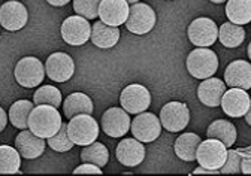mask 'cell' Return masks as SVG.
Here are the masks:
<instances>
[{"mask_svg": "<svg viewBox=\"0 0 251 176\" xmlns=\"http://www.w3.org/2000/svg\"><path fill=\"white\" fill-rule=\"evenodd\" d=\"M61 115L55 106L36 105L28 116V129L42 139H50L61 127Z\"/></svg>", "mask_w": 251, "mask_h": 176, "instance_id": "6da1fadb", "label": "cell"}, {"mask_svg": "<svg viewBox=\"0 0 251 176\" xmlns=\"http://www.w3.org/2000/svg\"><path fill=\"white\" fill-rule=\"evenodd\" d=\"M187 70L192 76L198 79H206L211 78L217 69H218V57L217 54L203 46H198L195 51H192L187 57Z\"/></svg>", "mask_w": 251, "mask_h": 176, "instance_id": "7a4b0ae2", "label": "cell"}, {"mask_svg": "<svg viewBox=\"0 0 251 176\" xmlns=\"http://www.w3.org/2000/svg\"><path fill=\"white\" fill-rule=\"evenodd\" d=\"M68 134L75 145H90L99 136V124L90 113H79L69 120Z\"/></svg>", "mask_w": 251, "mask_h": 176, "instance_id": "3957f363", "label": "cell"}, {"mask_svg": "<svg viewBox=\"0 0 251 176\" xmlns=\"http://www.w3.org/2000/svg\"><path fill=\"white\" fill-rule=\"evenodd\" d=\"M227 158V146L218 139L208 137V140H201L198 151H196V160L202 167L220 170Z\"/></svg>", "mask_w": 251, "mask_h": 176, "instance_id": "277c9868", "label": "cell"}, {"mask_svg": "<svg viewBox=\"0 0 251 176\" xmlns=\"http://www.w3.org/2000/svg\"><path fill=\"white\" fill-rule=\"evenodd\" d=\"M45 67L36 57H24L15 66V79L24 88H35L42 84Z\"/></svg>", "mask_w": 251, "mask_h": 176, "instance_id": "5b68a950", "label": "cell"}, {"mask_svg": "<svg viewBox=\"0 0 251 176\" xmlns=\"http://www.w3.org/2000/svg\"><path fill=\"white\" fill-rule=\"evenodd\" d=\"M127 30L133 35H147L155 25V12L150 5L133 3L129 9L127 21L124 22Z\"/></svg>", "mask_w": 251, "mask_h": 176, "instance_id": "8992f818", "label": "cell"}, {"mask_svg": "<svg viewBox=\"0 0 251 176\" xmlns=\"http://www.w3.org/2000/svg\"><path fill=\"white\" fill-rule=\"evenodd\" d=\"M160 123L162 127L171 133H178L184 130L190 123V110L185 103L169 102L160 110Z\"/></svg>", "mask_w": 251, "mask_h": 176, "instance_id": "52a82bcc", "label": "cell"}, {"mask_svg": "<svg viewBox=\"0 0 251 176\" xmlns=\"http://www.w3.org/2000/svg\"><path fill=\"white\" fill-rule=\"evenodd\" d=\"M120 105L126 112L138 115L141 112H145L150 108L151 94L148 91V88H145L144 85L132 84V85H127L121 91Z\"/></svg>", "mask_w": 251, "mask_h": 176, "instance_id": "ba28073f", "label": "cell"}, {"mask_svg": "<svg viewBox=\"0 0 251 176\" xmlns=\"http://www.w3.org/2000/svg\"><path fill=\"white\" fill-rule=\"evenodd\" d=\"M61 38L72 46H81L91 38V27L87 18L81 15H74L63 21Z\"/></svg>", "mask_w": 251, "mask_h": 176, "instance_id": "9c48e42d", "label": "cell"}, {"mask_svg": "<svg viewBox=\"0 0 251 176\" xmlns=\"http://www.w3.org/2000/svg\"><path fill=\"white\" fill-rule=\"evenodd\" d=\"M130 130L138 140L151 143L159 139V136L162 133V123H160L159 116H155L154 113L141 112L132 121Z\"/></svg>", "mask_w": 251, "mask_h": 176, "instance_id": "30bf717a", "label": "cell"}, {"mask_svg": "<svg viewBox=\"0 0 251 176\" xmlns=\"http://www.w3.org/2000/svg\"><path fill=\"white\" fill-rule=\"evenodd\" d=\"M187 35L193 45L208 48L218 39V27L211 18H196L188 25Z\"/></svg>", "mask_w": 251, "mask_h": 176, "instance_id": "8fae6325", "label": "cell"}, {"mask_svg": "<svg viewBox=\"0 0 251 176\" xmlns=\"http://www.w3.org/2000/svg\"><path fill=\"white\" fill-rule=\"evenodd\" d=\"M45 72L51 81L66 82L75 73V63L69 54L54 52L48 57V60L45 63Z\"/></svg>", "mask_w": 251, "mask_h": 176, "instance_id": "7c38bea8", "label": "cell"}, {"mask_svg": "<svg viewBox=\"0 0 251 176\" xmlns=\"http://www.w3.org/2000/svg\"><path fill=\"white\" fill-rule=\"evenodd\" d=\"M130 116L123 108H109L102 116V130L111 137H123L130 130Z\"/></svg>", "mask_w": 251, "mask_h": 176, "instance_id": "4fadbf2b", "label": "cell"}, {"mask_svg": "<svg viewBox=\"0 0 251 176\" xmlns=\"http://www.w3.org/2000/svg\"><path fill=\"white\" fill-rule=\"evenodd\" d=\"M28 14L23 3L9 0L0 6V25L9 32H17L27 24Z\"/></svg>", "mask_w": 251, "mask_h": 176, "instance_id": "5bb4252c", "label": "cell"}, {"mask_svg": "<svg viewBox=\"0 0 251 176\" xmlns=\"http://www.w3.org/2000/svg\"><path fill=\"white\" fill-rule=\"evenodd\" d=\"M250 105H251V99L248 93H245V90H242V88H230L229 91H225L222 97V103H220L223 112L227 116H232V118H242L248 112Z\"/></svg>", "mask_w": 251, "mask_h": 176, "instance_id": "9a60e30c", "label": "cell"}, {"mask_svg": "<svg viewBox=\"0 0 251 176\" xmlns=\"http://www.w3.org/2000/svg\"><path fill=\"white\" fill-rule=\"evenodd\" d=\"M129 9L127 0H102L99 5V18L108 25L118 27L127 21Z\"/></svg>", "mask_w": 251, "mask_h": 176, "instance_id": "2e32d148", "label": "cell"}, {"mask_svg": "<svg viewBox=\"0 0 251 176\" xmlns=\"http://www.w3.org/2000/svg\"><path fill=\"white\" fill-rule=\"evenodd\" d=\"M115 155L121 164L127 166V167H136L145 158V146L136 137L124 139L118 143Z\"/></svg>", "mask_w": 251, "mask_h": 176, "instance_id": "e0dca14e", "label": "cell"}, {"mask_svg": "<svg viewBox=\"0 0 251 176\" xmlns=\"http://www.w3.org/2000/svg\"><path fill=\"white\" fill-rule=\"evenodd\" d=\"M15 148L18 150L21 157H24L27 160H33L44 154L45 140L42 137L36 136L33 132L25 129V130H21L18 133V136L15 137Z\"/></svg>", "mask_w": 251, "mask_h": 176, "instance_id": "ac0fdd59", "label": "cell"}, {"mask_svg": "<svg viewBox=\"0 0 251 176\" xmlns=\"http://www.w3.org/2000/svg\"><path fill=\"white\" fill-rule=\"evenodd\" d=\"M226 85L230 88H242L250 90L251 88V65L245 60H235L232 62L225 72Z\"/></svg>", "mask_w": 251, "mask_h": 176, "instance_id": "d6986e66", "label": "cell"}, {"mask_svg": "<svg viewBox=\"0 0 251 176\" xmlns=\"http://www.w3.org/2000/svg\"><path fill=\"white\" fill-rule=\"evenodd\" d=\"M226 91V82L218 78H206L198 88L199 100L208 108H217L222 103V97Z\"/></svg>", "mask_w": 251, "mask_h": 176, "instance_id": "ffe728a7", "label": "cell"}, {"mask_svg": "<svg viewBox=\"0 0 251 176\" xmlns=\"http://www.w3.org/2000/svg\"><path fill=\"white\" fill-rule=\"evenodd\" d=\"M120 39V30L118 27L108 25L103 21H96L91 27V42L98 48H112L117 45Z\"/></svg>", "mask_w": 251, "mask_h": 176, "instance_id": "44dd1931", "label": "cell"}, {"mask_svg": "<svg viewBox=\"0 0 251 176\" xmlns=\"http://www.w3.org/2000/svg\"><path fill=\"white\" fill-rule=\"evenodd\" d=\"M199 143L201 137L196 133H184L174 143L175 154L178 155V158L184 161H195Z\"/></svg>", "mask_w": 251, "mask_h": 176, "instance_id": "7402d4cb", "label": "cell"}, {"mask_svg": "<svg viewBox=\"0 0 251 176\" xmlns=\"http://www.w3.org/2000/svg\"><path fill=\"white\" fill-rule=\"evenodd\" d=\"M93 102L91 99L84 93H72L66 97L65 103H63V112H65L66 118H74L75 115L79 113H93Z\"/></svg>", "mask_w": 251, "mask_h": 176, "instance_id": "603a6c76", "label": "cell"}, {"mask_svg": "<svg viewBox=\"0 0 251 176\" xmlns=\"http://www.w3.org/2000/svg\"><path fill=\"white\" fill-rule=\"evenodd\" d=\"M206 136L222 140L227 148L236 142V127L227 120H215L206 130Z\"/></svg>", "mask_w": 251, "mask_h": 176, "instance_id": "cb8c5ba5", "label": "cell"}, {"mask_svg": "<svg viewBox=\"0 0 251 176\" xmlns=\"http://www.w3.org/2000/svg\"><path fill=\"white\" fill-rule=\"evenodd\" d=\"M218 39L226 48H238L244 44L245 30L242 28V25L229 21L222 24V27L218 28Z\"/></svg>", "mask_w": 251, "mask_h": 176, "instance_id": "d4e9b609", "label": "cell"}, {"mask_svg": "<svg viewBox=\"0 0 251 176\" xmlns=\"http://www.w3.org/2000/svg\"><path fill=\"white\" fill-rule=\"evenodd\" d=\"M226 15L233 24L245 25L251 22V0H227Z\"/></svg>", "mask_w": 251, "mask_h": 176, "instance_id": "484cf974", "label": "cell"}, {"mask_svg": "<svg viewBox=\"0 0 251 176\" xmlns=\"http://www.w3.org/2000/svg\"><path fill=\"white\" fill-rule=\"evenodd\" d=\"M35 108V103H31L30 100H18L15 102L11 109H9V120L14 127L20 130L28 129V116L31 109Z\"/></svg>", "mask_w": 251, "mask_h": 176, "instance_id": "4316f807", "label": "cell"}, {"mask_svg": "<svg viewBox=\"0 0 251 176\" xmlns=\"http://www.w3.org/2000/svg\"><path fill=\"white\" fill-rule=\"evenodd\" d=\"M81 160L84 163H91L99 167H103V166H106V163L109 160L108 148L103 143L94 140L93 143L85 145V148L81 151Z\"/></svg>", "mask_w": 251, "mask_h": 176, "instance_id": "83f0119b", "label": "cell"}, {"mask_svg": "<svg viewBox=\"0 0 251 176\" xmlns=\"http://www.w3.org/2000/svg\"><path fill=\"white\" fill-rule=\"evenodd\" d=\"M21 155L17 148L0 145V173H20Z\"/></svg>", "mask_w": 251, "mask_h": 176, "instance_id": "f1b7e54d", "label": "cell"}, {"mask_svg": "<svg viewBox=\"0 0 251 176\" xmlns=\"http://www.w3.org/2000/svg\"><path fill=\"white\" fill-rule=\"evenodd\" d=\"M35 105H51L58 108L61 105V93L54 85H42L33 96Z\"/></svg>", "mask_w": 251, "mask_h": 176, "instance_id": "f546056e", "label": "cell"}, {"mask_svg": "<svg viewBox=\"0 0 251 176\" xmlns=\"http://www.w3.org/2000/svg\"><path fill=\"white\" fill-rule=\"evenodd\" d=\"M48 145H50V148L54 150L55 153H66V151H71L74 148V142L71 140L69 134H68V126L63 123L60 130L51 136L48 139Z\"/></svg>", "mask_w": 251, "mask_h": 176, "instance_id": "4dcf8cb0", "label": "cell"}, {"mask_svg": "<svg viewBox=\"0 0 251 176\" xmlns=\"http://www.w3.org/2000/svg\"><path fill=\"white\" fill-rule=\"evenodd\" d=\"M102 0H74V9L76 15L87 20H94L99 17V5Z\"/></svg>", "mask_w": 251, "mask_h": 176, "instance_id": "1f68e13d", "label": "cell"}, {"mask_svg": "<svg viewBox=\"0 0 251 176\" xmlns=\"http://www.w3.org/2000/svg\"><path fill=\"white\" fill-rule=\"evenodd\" d=\"M241 158L239 151H227V158L225 164L220 167V173H241Z\"/></svg>", "mask_w": 251, "mask_h": 176, "instance_id": "d6a6232c", "label": "cell"}, {"mask_svg": "<svg viewBox=\"0 0 251 176\" xmlns=\"http://www.w3.org/2000/svg\"><path fill=\"white\" fill-rule=\"evenodd\" d=\"M74 173H96V175H100L102 173V167L96 166V164H91V163H84L81 166H78Z\"/></svg>", "mask_w": 251, "mask_h": 176, "instance_id": "836d02e7", "label": "cell"}, {"mask_svg": "<svg viewBox=\"0 0 251 176\" xmlns=\"http://www.w3.org/2000/svg\"><path fill=\"white\" fill-rule=\"evenodd\" d=\"M241 172L251 173V154H247L241 158Z\"/></svg>", "mask_w": 251, "mask_h": 176, "instance_id": "e575fe53", "label": "cell"}, {"mask_svg": "<svg viewBox=\"0 0 251 176\" xmlns=\"http://www.w3.org/2000/svg\"><path fill=\"white\" fill-rule=\"evenodd\" d=\"M6 124H8V116H6V112L3 110V108H0V133H2V132L6 129Z\"/></svg>", "mask_w": 251, "mask_h": 176, "instance_id": "d590c367", "label": "cell"}, {"mask_svg": "<svg viewBox=\"0 0 251 176\" xmlns=\"http://www.w3.org/2000/svg\"><path fill=\"white\" fill-rule=\"evenodd\" d=\"M193 173H211V175H218L220 173V170H212V169H206V167H198V169H195V172Z\"/></svg>", "mask_w": 251, "mask_h": 176, "instance_id": "8d00e7d4", "label": "cell"}, {"mask_svg": "<svg viewBox=\"0 0 251 176\" xmlns=\"http://www.w3.org/2000/svg\"><path fill=\"white\" fill-rule=\"evenodd\" d=\"M47 2L52 6H65L71 2V0H47Z\"/></svg>", "mask_w": 251, "mask_h": 176, "instance_id": "74e56055", "label": "cell"}, {"mask_svg": "<svg viewBox=\"0 0 251 176\" xmlns=\"http://www.w3.org/2000/svg\"><path fill=\"white\" fill-rule=\"evenodd\" d=\"M244 116H245V121L251 126V105H250V108H248V112H247Z\"/></svg>", "mask_w": 251, "mask_h": 176, "instance_id": "f35d334b", "label": "cell"}, {"mask_svg": "<svg viewBox=\"0 0 251 176\" xmlns=\"http://www.w3.org/2000/svg\"><path fill=\"white\" fill-rule=\"evenodd\" d=\"M209 2H212V3H225V2H227V0H209Z\"/></svg>", "mask_w": 251, "mask_h": 176, "instance_id": "ab89813d", "label": "cell"}, {"mask_svg": "<svg viewBox=\"0 0 251 176\" xmlns=\"http://www.w3.org/2000/svg\"><path fill=\"white\" fill-rule=\"evenodd\" d=\"M248 57H250V60H251V42L248 45Z\"/></svg>", "mask_w": 251, "mask_h": 176, "instance_id": "60d3db41", "label": "cell"}, {"mask_svg": "<svg viewBox=\"0 0 251 176\" xmlns=\"http://www.w3.org/2000/svg\"><path fill=\"white\" fill-rule=\"evenodd\" d=\"M127 2H129V5H130V3L133 5V3H138V2H139V0H127Z\"/></svg>", "mask_w": 251, "mask_h": 176, "instance_id": "b9f144b4", "label": "cell"}]
</instances>
